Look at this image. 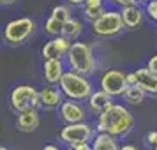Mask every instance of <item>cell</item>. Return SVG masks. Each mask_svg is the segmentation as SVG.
<instances>
[{
	"label": "cell",
	"instance_id": "6da1fadb",
	"mask_svg": "<svg viewBox=\"0 0 157 150\" xmlns=\"http://www.w3.org/2000/svg\"><path fill=\"white\" fill-rule=\"evenodd\" d=\"M97 131L113 134L115 138H125L134 127V117L122 104H111L102 113L97 115Z\"/></svg>",
	"mask_w": 157,
	"mask_h": 150
},
{
	"label": "cell",
	"instance_id": "7a4b0ae2",
	"mask_svg": "<svg viewBox=\"0 0 157 150\" xmlns=\"http://www.w3.org/2000/svg\"><path fill=\"white\" fill-rule=\"evenodd\" d=\"M65 58H67V64L72 71L81 72L85 76L94 74L95 69H97L92 46L86 43H81V41H76V43L71 44V50H69Z\"/></svg>",
	"mask_w": 157,
	"mask_h": 150
},
{
	"label": "cell",
	"instance_id": "3957f363",
	"mask_svg": "<svg viewBox=\"0 0 157 150\" xmlns=\"http://www.w3.org/2000/svg\"><path fill=\"white\" fill-rule=\"evenodd\" d=\"M58 85H60V88H62V92L65 94V97L74 99V101L88 99V97L94 94L90 79L86 78L85 74L76 72V71H72V69L64 72V76H62V79H60Z\"/></svg>",
	"mask_w": 157,
	"mask_h": 150
},
{
	"label": "cell",
	"instance_id": "277c9868",
	"mask_svg": "<svg viewBox=\"0 0 157 150\" xmlns=\"http://www.w3.org/2000/svg\"><path fill=\"white\" fill-rule=\"evenodd\" d=\"M36 32V21L30 18H18L6 25L4 29V39L11 46H20L25 41H29L30 36Z\"/></svg>",
	"mask_w": 157,
	"mask_h": 150
},
{
	"label": "cell",
	"instance_id": "5b68a950",
	"mask_svg": "<svg viewBox=\"0 0 157 150\" xmlns=\"http://www.w3.org/2000/svg\"><path fill=\"white\" fill-rule=\"evenodd\" d=\"M9 104L11 108L21 113L29 108H36L39 110L41 106V97H39V92H37L34 87L30 85H18L11 90V95H9Z\"/></svg>",
	"mask_w": 157,
	"mask_h": 150
},
{
	"label": "cell",
	"instance_id": "8992f818",
	"mask_svg": "<svg viewBox=\"0 0 157 150\" xmlns=\"http://www.w3.org/2000/svg\"><path fill=\"white\" fill-rule=\"evenodd\" d=\"M124 29L125 25L120 11H106L95 21H92V32L99 37H115L122 34Z\"/></svg>",
	"mask_w": 157,
	"mask_h": 150
},
{
	"label": "cell",
	"instance_id": "52a82bcc",
	"mask_svg": "<svg viewBox=\"0 0 157 150\" xmlns=\"http://www.w3.org/2000/svg\"><path fill=\"white\" fill-rule=\"evenodd\" d=\"M95 133L94 129L85 124V122H76V124H67L62 131H60V140L64 143H67L69 147L78 145V143H86L92 141Z\"/></svg>",
	"mask_w": 157,
	"mask_h": 150
},
{
	"label": "cell",
	"instance_id": "ba28073f",
	"mask_svg": "<svg viewBox=\"0 0 157 150\" xmlns=\"http://www.w3.org/2000/svg\"><path fill=\"white\" fill-rule=\"evenodd\" d=\"M127 74H124L118 69H109L106 71L102 76H101V88L108 92L113 97H118V95H124V92L127 90Z\"/></svg>",
	"mask_w": 157,
	"mask_h": 150
},
{
	"label": "cell",
	"instance_id": "9c48e42d",
	"mask_svg": "<svg viewBox=\"0 0 157 150\" xmlns=\"http://www.w3.org/2000/svg\"><path fill=\"white\" fill-rule=\"evenodd\" d=\"M71 39L69 37H65L64 34L62 36H55L51 41L43 46V57L44 60H50V58H64L67 57V53L71 50Z\"/></svg>",
	"mask_w": 157,
	"mask_h": 150
},
{
	"label": "cell",
	"instance_id": "30bf717a",
	"mask_svg": "<svg viewBox=\"0 0 157 150\" xmlns=\"http://www.w3.org/2000/svg\"><path fill=\"white\" fill-rule=\"evenodd\" d=\"M64 95L62 88L57 85L50 83L48 87H44L43 90L39 92V97H41V106L46 108V110H55V108H60L62 102H64Z\"/></svg>",
	"mask_w": 157,
	"mask_h": 150
},
{
	"label": "cell",
	"instance_id": "8fae6325",
	"mask_svg": "<svg viewBox=\"0 0 157 150\" xmlns=\"http://www.w3.org/2000/svg\"><path fill=\"white\" fill-rule=\"evenodd\" d=\"M58 113H60V117H62V120L65 124H76V122L85 120V110L74 99L64 101L62 106L58 108Z\"/></svg>",
	"mask_w": 157,
	"mask_h": 150
},
{
	"label": "cell",
	"instance_id": "7c38bea8",
	"mask_svg": "<svg viewBox=\"0 0 157 150\" xmlns=\"http://www.w3.org/2000/svg\"><path fill=\"white\" fill-rule=\"evenodd\" d=\"M39 127V113L36 108H29L18 115L16 118V129L21 133H34Z\"/></svg>",
	"mask_w": 157,
	"mask_h": 150
},
{
	"label": "cell",
	"instance_id": "4fadbf2b",
	"mask_svg": "<svg viewBox=\"0 0 157 150\" xmlns=\"http://www.w3.org/2000/svg\"><path fill=\"white\" fill-rule=\"evenodd\" d=\"M136 76H138V87L147 95L155 97L157 95V74L155 72H152L147 67V69H138L136 71Z\"/></svg>",
	"mask_w": 157,
	"mask_h": 150
},
{
	"label": "cell",
	"instance_id": "5bb4252c",
	"mask_svg": "<svg viewBox=\"0 0 157 150\" xmlns=\"http://www.w3.org/2000/svg\"><path fill=\"white\" fill-rule=\"evenodd\" d=\"M64 60L62 58H50V60H44V78L48 83L58 85L60 79L64 76Z\"/></svg>",
	"mask_w": 157,
	"mask_h": 150
},
{
	"label": "cell",
	"instance_id": "9a60e30c",
	"mask_svg": "<svg viewBox=\"0 0 157 150\" xmlns=\"http://www.w3.org/2000/svg\"><path fill=\"white\" fill-rule=\"evenodd\" d=\"M122 18H124V25L125 29H138L143 23V11L138 4H132V6H125L122 7Z\"/></svg>",
	"mask_w": 157,
	"mask_h": 150
},
{
	"label": "cell",
	"instance_id": "2e32d148",
	"mask_svg": "<svg viewBox=\"0 0 157 150\" xmlns=\"http://www.w3.org/2000/svg\"><path fill=\"white\" fill-rule=\"evenodd\" d=\"M113 104V95H109L108 92H104L102 88L101 90H97V92H94L90 97H88V106H90V110H92L94 113H102L104 110H108V108Z\"/></svg>",
	"mask_w": 157,
	"mask_h": 150
},
{
	"label": "cell",
	"instance_id": "e0dca14e",
	"mask_svg": "<svg viewBox=\"0 0 157 150\" xmlns=\"http://www.w3.org/2000/svg\"><path fill=\"white\" fill-rule=\"evenodd\" d=\"M92 148L94 150H120V147H118L117 138L113 134L97 131L92 140Z\"/></svg>",
	"mask_w": 157,
	"mask_h": 150
},
{
	"label": "cell",
	"instance_id": "ac0fdd59",
	"mask_svg": "<svg viewBox=\"0 0 157 150\" xmlns=\"http://www.w3.org/2000/svg\"><path fill=\"white\" fill-rule=\"evenodd\" d=\"M106 13L104 11V4H102V0H86L85 4H83V14H85L86 20H90V21H95L99 16H102Z\"/></svg>",
	"mask_w": 157,
	"mask_h": 150
},
{
	"label": "cell",
	"instance_id": "d6986e66",
	"mask_svg": "<svg viewBox=\"0 0 157 150\" xmlns=\"http://www.w3.org/2000/svg\"><path fill=\"white\" fill-rule=\"evenodd\" d=\"M145 95H147V94L143 92L138 85H129L127 90L124 92L122 97H124V101H125L127 104H131V106H140L143 101H145Z\"/></svg>",
	"mask_w": 157,
	"mask_h": 150
},
{
	"label": "cell",
	"instance_id": "ffe728a7",
	"mask_svg": "<svg viewBox=\"0 0 157 150\" xmlns=\"http://www.w3.org/2000/svg\"><path fill=\"white\" fill-rule=\"evenodd\" d=\"M81 30H83V23L79 21L78 18H69L67 21H65V25H64V34L65 37H69V39H78L79 37V34H81Z\"/></svg>",
	"mask_w": 157,
	"mask_h": 150
},
{
	"label": "cell",
	"instance_id": "44dd1931",
	"mask_svg": "<svg viewBox=\"0 0 157 150\" xmlns=\"http://www.w3.org/2000/svg\"><path fill=\"white\" fill-rule=\"evenodd\" d=\"M64 25L65 21L62 20H58L55 16H50L48 20H46V25H44V32L48 34V36H62V32H64Z\"/></svg>",
	"mask_w": 157,
	"mask_h": 150
},
{
	"label": "cell",
	"instance_id": "7402d4cb",
	"mask_svg": "<svg viewBox=\"0 0 157 150\" xmlns=\"http://www.w3.org/2000/svg\"><path fill=\"white\" fill-rule=\"evenodd\" d=\"M51 16H55L58 20H62V21H67L71 18V11H69V7H65V6H57V7H53V11H51Z\"/></svg>",
	"mask_w": 157,
	"mask_h": 150
},
{
	"label": "cell",
	"instance_id": "603a6c76",
	"mask_svg": "<svg viewBox=\"0 0 157 150\" xmlns=\"http://www.w3.org/2000/svg\"><path fill=\"white\" fill-rule=\"evenodd\" d=\"M145 11H147V14L154 21H157V0H150L148 4H147V7H145Z\"/></svg>",
	"mask_w": 157,
	"mask_h": 150
},
{
	"label": "cell",
	"instance_id": "cb8c5ba5",
	"mask_svg": "<svg viewBox=\"0 0 157 150\" xmlns=\"http://www.w3.org/2000/svg\"><path fill=\"white\" fill-rule=\"evenodd\" d=\"M72 150H94V148H92V141H86V143H78V145H72Z\"/></svg>",
	"mask_w": 157,
	"mask_h": 150
},
{
	"label": "cell",
	"instance_id": "d4e9b609",
	"mask_svg": "<svg viewBox=\"0 0 157 150\" xmlns=\"http://www.w3.org/2000/svg\"><path fill=\"white\" fill-rule=\"evenodd\" d=\"M147 143L148 145H157V131H150L148 134H147Z\"/></svg>",
	"mask_w": 157,
	"mask_h": 150
},
{
	"label": "cell",
	"instance_id": "484cf974",
	"mask_svg": "<svg viewBox=\"0 0 157 150\" xmlns=\"http://www.w3.org/2000/svg\"><path fill=\"white\" fill-rule=\"evenodd\" d=\"M113 4L120 6V7H125V6H132V4H138L140 0H111Z\"/></svg>",
	"mask_w": 157,
	"mask_h": 150
},
{
	"label": "cell",
	"instance_id": "4316f807",
	"mask_svg": "<svg viewBox=\"0 0 157 150\" xmlns=\"http://www.w3.org/2000/svg\"><path fill=\"white\" fill-rule=\"evenodd\" d=\"M147 67H148L152 72H155L157 74V55H154V57L148 60V64H147Z\"/></svg>",
	"mask_w": 157,
	"mask_h": 150
},
{
	"label": "cell",
	"instance_id": "83f0119b",
	"mask_svg": "<svg viewBox=\"0 0 157 150\" xmlns=\"http://www.w3.org/2000/svg\"><path fill=\"white\" fill-rule=\"evenodd\" d=\"M127 83H129V85H138V76H136V71L134 72H129V74H127Z\"/></svg>",
	"mask_w": 157,
	"mask_h": 150
},
{
	"label": "cell",
	"instance_id": "f1b7e54d",
	"mask_svg": "<svg viewBox=\"0 0 157 150\" xmlns=\"http://www.w3.org/2000/svg\"><path fill=\"white\" fill-rule=\"evenodd\" d=\"M67 2H69V4H72V6H83L86 0H67Z\"/></svg>",
	"mask_w": 157,
	"mask_h": 150
},
{
	"label": "cell",
	"instance_id": "f546056e",
	"mask_svg": "<svg viewBox=\"0 0 157 150\" xmlns=\"http://www.w3.org/2000/svg\"><path fill=\"white\" fill-rule=\"evenodd\" d=\"M120 150H138V148L134 145H124V147H120Z\"/></svg>",
	"mask_w": 157,
	"mask_h": 150
},
{
	"label": "cell",
	"instance_id": "4dcf8cb0",
	"mask_svg": "<svg viewBox=\"0 0 157 150\" xmlns=\"http://www.w3.org/2000/svg\"><path fill=\"white\" fill-rule=\"evenodd\" d=\"M43 150H58V147H55V145H46Z\"/></svg>",
	"mask_w": 157,
	"mask_h": 150
},
{
	"label": "cell",
	"instance_id": "1f68e13d",
	"mask_svg": "<svg viewBox=\"0 0 157 150\" xmlns=\"http://www.w3.org/2000/svg\"><path fill=\"white\" fill-rule=\"evenodd\" d=\"M0 2H2V6H9V4L16 2V0H0Z\"/></svg>",
	"mask_w": 157,
	"mask_h": 150
},
{
	"label": "cell",
	"instance_id": "d6a6232c",
	"mask_svg": "<svg viewBox=\"0 0 157 150\" xmlns=\"http://www.w3.org/2000/svg\"><path fill=\"white\" fill-rule=\"evenodd\" d=\"M0 150H9L7 147H4V145H2V147H0Z\"/></svg>",
	"mask_w": 157,
	"mask_h": 150
},
{
	"label": "cell",
	"instance_id": "836d02e7",
	"mask_svg": "<svg viewBox=\"0 0 157 150\" xmlns=\"http://www.w3.org/2000/svg\"><path fill=\"white\" fill-rule=\"evenodd\" d=\"M154 150H157V145H154Z\"/></svg>",
	"mask_w": 157,
	"mask_h": 150
},
{
	"label": "cell",
	"instance_id": "e575fe53",
	"mask_svg": "<svg viewBox=\"0 0 157 150\" xmlns=\"http://www.w3.org/2000/svg\"><path fill=\"white\" fill-rule=\"evenodd\" d=\"M65 150H72V147H69V148H65Z\"/></svg>",
	"mask_w": 157,
	"mask_h": 150
}]
</instances>
